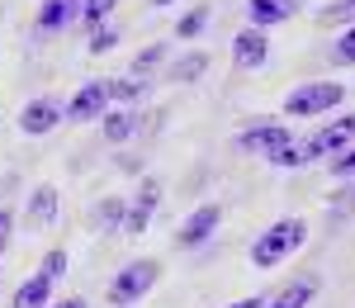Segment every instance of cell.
<instances>
[{"label": "cell", "instance_id": "obj_1", "mask_svg": "<svg viewBox=\"0 0 355 308\" xmlns=\"http://www.w3.org/2000/svg\"><path fill=\"white\" fill-rule=\"evenodd\" d=\"M303 237H308V223H303V219H279V223H270L261 237H256L251 261H256L261 271H270V266H279V261H289V256L299 252Z\"/></svg>", "mask_w": 355, "mask_h": 308}, {"label": "cell", "instance_id": "obj_29", "mask_svg": "<svg viewBox=\"0 0 355 308\" xmlns=\"http://www.w3.org/2000/svg\"><path fill=\"white\" fill-rule=\"evenodd\" d=\"M57 308H85V299H67V304H57Z\"/></svg>", "mask_w": 355, "mask_h": 308}, {"label": "cell", "instance_id": "obj_7", "mask_svg": "<svg viewBox=\"0 0 355 308\" xmlns=\"http://www.w3.org/2000/svg\"><path fill=\"white\" fill-rule=\"evenodd\" d=\"M266 57H270V43H266V33H261V28H242V33L232 38V62H237L242 71L266 67Z\"/></svg>", "mask_w": 355, "mask_h": 308}, {"label": "cell", "instance_id": "obj_4", "mask_svg": "<svg viewBox=\"0 0 355 308\" xmlns=\"http://www.w3.org/2000/svg\"><path fill=\"white\" fill-rule=\"evenodd\" d=\"M346 142H355V114H346V119H336V123H327V128H318L308 142H299V157L303 162H318V157H336Z\"/></svg>", "mask_w": 355, "mask_h": 308}, {"label": "cell", "instance_id": "obj_16", "mask_svg": "<svg viewBox=\"0 0 355 308\" xmlns=\"http://www.w3.org/2000/svg\"><path fill=\"white\" fill-rule=\"evenodd\" d=\"M114 5H119V0H85V5H81V24H85V28H100Z\"/></svg>", "mask_w": 355, "mask_h": 308}, {"label": "cell", "instance_id": "obj_5", "mask_svg": "<svg viewBox=\"0 0 355 308\" xmlns=\"http://www.w3.org/2000/svg\"><path fill=\"white\" fill-rule=\"evenodd\" d=\"M246 147V152H256V157H266V162H275L284 147H294V133L284 128V123H261V128H246L242 138H237Z\"/></svg>", "mask_w": 355, "mask_h": 308}, {"label": "cell", "instance_id": "obj_9", "mask_svg": "<svg viewBox=\"0 0 355 308\" xmlns=\"http://www.w3.org/2000/svg\"><path fill=\"white\" fill-rule=\"evenodd\" d=\"M57 119H62V105L57 100H33V105L19 110V128L24 133H48V128H57Z\"/></svg>", "mask_w": 355, "mask_h": 308}, {"label": "cell", "instance_id": "obj_21", "mask_svg": "<svg viewBox=\"0 0 355 308\" xmlns=\"http://www.w3.org/2000/svg\"><path fill=\"white\" fill-rule=\"evenodd\" d=\"M62 271H67V252H62V247H53V252L43 256V271H38V275H48V280H57Z\"/></svg>", "mask_w": 355, "mask_h": 308}, {"label": "cell", "instance_id": "obj_18", "mask_svg": "<svg viewBox=\"0 0 355 308\" xmlns=\"http://www.w3.org/2000/svg\"><path fill=\"white\" fill-rule=\"evenodd\" d=\"M133 128H137L133 114H110V123H105V138H110V142H123L128 133H133Z\"/></svg>", "mask_w": 355, "mask_h": 308}, {"label": "cell", "instance_id": "obj_28", "mask_svg": "<svg viewBox=\"0 0 355 308\" xmlns=\"http://www.w3.org/2000/svg\"><path fill=\"white\" fill-rule=\"evenodd\" d=\"M227 308H266V299H237V304H227Z\"/></svg>", "mask_w": 355, "mask_h": 308}, {"label": "cell", "instance_id": "obj_23", "mask_svg": "<svg viewBox=\"0 0 355 308\" xmlns=\"http://www.w3.org/2000/svg\"><path fill=\"white\" fill-rule=\"evenodd\" d=\"M110 95L114 100H133V95H142V81H110Z\"/></svg>", "mask_w": 355, "mask_h": 308}, {"label": "cell", "instance_id": "obj_25", "mask_svg": "<svg viewBox=\"0 0 355 308\" xmlns=\"http://www.w3.org/2000/svg\"><path fill=\"white\" fill-rule=\"evenodd\" d=\"M105 48H114V33H110V28H95V38H90V53H105Z\"/></svg>", "mask_w": 355, "mask_h": 308}, {"label": "cell", "instance_id": "obj_30", "mask_svg": "<svg viewBox=\"0 0 355 308\" xmlns=\"http://www.w3.org/2000/svg\"><path fill=\"white\" fill-rule=\"evenodd\" d=\"M152 5H171V0H152Z\"/></svg>", "mask_w": 355, "mask_h": 308}, {"label": "cell", "instance_id": "obj_6", "mask_svg": "<svg viewBox=\"0 0 355 308\" xmlns=\"http://www.w3.org/2000/svg\"><path fill=\"white\" fill-rule=\"evenodd\" d=\"M218 223H223L218 204H199L190 219L180 223V247H199V242H209V237L218 232Z\"/></svg>", "mask_w": 355, "mask_h": 308}, {"label": "cell", "instance_id": "obj_26", "mask_svg": "<svg viewBox=\"0 0 355 308\" xmlns=\"http://www.w3.org/2000/svg\"><path fill=\"white\" fill-rule=\"evenodd\" d=\"M10 247V209H0V252Z\"/></svg>", "mask_w": 355, "mask_h": 308}, {"label": "cell", "instance_id": "obj_24", "mask_svg": "<svg viewBox=\"0 0 355 308\" xmlns=\"http://www.w3.org/2000/svg\"><path fill=\"white\" fill-rule=\"evenodd\" d=\"M331 176H355V147L346 152V157H336V162H331Z\"/></svg>", "mask_w": 355, "mask_h": 308}, {"label": "cell", "instance_id": "obj_17", "mask_svg": "<svg viewBox=\"0 0 355 308\" xmlns=\"http://www.w3.org/2000/svg\"><path fill=\"white\" fill-rule=\"evenodd\" d=\"M331 62H336V67H351V62H355V24L331 43Z\"/></svg>", "mask_w": 355, "mask_h": 308}, {"label": "cell", "instance_id": "obj_10", "mask_svg": "<svg viewBox=\"0 0 355 308\" xmlns=\"http://www.w3.org/2000/svg\"><path fill=\"white\" fill-rule=\"evenodd\" d=\"M152 209H157V185L147 180V185L137 190L133 209H128V219H123V232H128V237H137V232H147V223H152Z\"/></svg>", "mask_w": 355, "mask_h": 308}, {"label": "cell", "instance_id": "obj_14", "mask_svg": "<svg viewBox=\"0 0 355 308\" xmlns=\"http://www.w3.org/2000/svg\"><path fill=\"white\" fill-rule=\"evenodd\" d=\"M48 294H53V280H48V275H33V280L19 284L15 308H48Z\"/></svg>", "mask_w": 355, "mask_h": 308}, {"label": "cell", "instance_id": "obj_27", "mask_svg": "<svg viewBox=\"0 0 355 308\" xmlns=\"http://www.w3.org/2000/svg\"><path fill=\"white\" fill-rule=\"evenodd\" d=\"M157 57H162V48H147V53H142V57H137V62H133V67H137V71H147V67H152V62H157Z\"/></svg>", "mask_w": 355, "mask_h": 308}, {"label": "cell", "instance_id": "obj_15", "mask_svg": "<svg viewBox=\"0 0 355 308\" xmlns=\"http://www.w3.org/2000/svg\"><path fill=\"white\" fill-rule=\"evenodd\" d=\"M53 214H57V190L53 185H38L33 190V204H28V219L33 223H53Z\"/></svg>", "mask_w": 355, "mask_h": 308}, {"label": "cell", "instance_id": "obj_12", "mask_svg": "<svg viewBox=\"0 0 355 308\" xmlns=\"http://www.w3.org/2000/svg\"><path fill=\"white\" fill-rule=\"evenodd\" d=\"M313 294H318V275H303V280L284 284V289H279L266 308H308V299H313Z\"/></svg>", "mask_w": 355, "mask_h": 308}, {"label": "cell", "instance_id": "obj_19", "mask_svg": "<svg viewBox=\"0 0 355 308\" xmlns=\"http://www.w3.org/2000/svg\"><path fill=\"white\" fill-rule=\"evenodd\" d=\"M204 67H209V57H204V53H194V57H185V62H175L171 81H194V76H199Z\"/></svg>", "mask_w": 355, "mask_h": 308}, {"label": "cell", "instance_id": "obj_2", "mask_svg": "<svg viewBox=\"0 0 355 308\" xmlns=\"http://www.w3.org/2000/svg\"><path fill=\"white\" fill-rule=\"evenodd\" d=\"M341 100H346V85L313 81V85H303V90H294V95L284 100V114H289V119H313V114L331 110V105H341Z\"/></svg>", "mask_w": 355, "mask_h": 308}, {"label": "cell", "instance_id": "obj_11", "mask_svg": "<svg viewBox=\"0 0 355 308\" xmlns=\"http://www.w3.org/2000/svg\"><path fill=\"white\" fill-rule=\"evenodd\" d=\"M289 15H294L289 0H246V19H251V28L279 24V19H289Z\"/></svg>", "mask_w": 355, "mask_h": 308}, {"label": "cell", "instance_id": "obj_20", "mask_svg": "<svg viewBox=\"0 0 355 308\" xmlns=\"http://www.w3.org/2000/svg\"><path fill=\"white\" fill-rule=\"evenodd\" d=\"M322 24H355V0H336L322 10Z\"/></svg>", "mask_w": 355, "mask_h": 308}, {"label": "cell", "instance_id": "obj_3", "mask_svg": "<svg viewBox=\"0 0 355 308\" xmlns=\"http://www.w3.org/2000/svg\"><path fill=\"white\" fill-rule=\"evenodd\" d=\"M157 275H162L157 261H133V266H123L110 284V304H133V299H142V294L157 284Z\"/></svg>", "mask_w": 355, "mask_h": 308}, {"label": "cell", "instance_id": "obj_8", "mask_svg": "<svg viewBox=\"0 0 355 308\" xmlns=\"http://www.w3.org/2000/svg\"><path fill=\"white\" fill-rule=\"evenodd\" d=\"M110 81H90L76 90V100L67 105V119H100L105 114V105H110Z\"/></svg>", "mask_w": 355, "mask_h": 308}, {"label": "cell", "instance_id": "obj_22", "mask_svg": "<svg viewBox=\"0 0 355 308\" xmlns=\"http://www.w3.org/2000/svg\"><path fill=\"white\" fill-rule=\"evenodd\" d=\"M204 19H209V10H194V15H185V19H180V38H194V33L204 28Z\"/></svg>", "mask_w": 355, "mask_h": 308}, {"label": "cell", "instance_id": "obj_13", "mask_svg": "<svg viewBox=\"0 0 355 308\" xmlns=\"http://www.w3.org/2000/svg\"><path fill=\"white\" fill-rule=\"evenodd\" d=\"M76 5H81V0H43V10H38V28H43V33L62 28L71 15H76Z\"/></svg>", "mask_w": 355, "mask_h": 308}]
</instances>
